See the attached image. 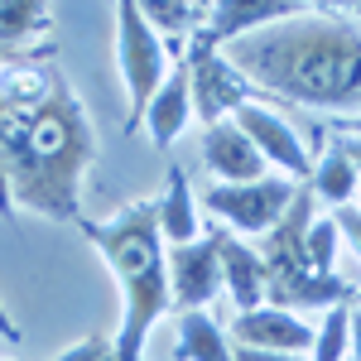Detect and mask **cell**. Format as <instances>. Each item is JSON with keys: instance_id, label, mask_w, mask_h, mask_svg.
I'll list each match as a JSON object with an SVG mask.
<instances>
[{"instance_id": "6da1fadb", "label": "cell", "mask_w": 361, "mask_h": 361, "mask_svg": "<svg viewBox=\"0 0 361 361\" xmlns=\"http://www.w3.org/2000/svg\"><path fill=\"white\" fill-rule=\"evenodd\" d=\"M97 164V126L82 97L63 82L54 44L0 68V222L39 212L82 217V178Z\"/></svg>"}, {"instance_id": "7a4b0ae2", "label": "cell", "mask_w": 361, "mask_h": 361, "mask_svg": "<svg viewBox=\"0 0 361 361\" xmlns=\"http://www.w3.org/2000/svg\"><path fill=\"white\" fill-rule=\"evenodd\" d=\"M226 63L255 92H265L275 102L323 106V111L361 106V20H357V10L304 5L299 15L226 44Z\"/></svg>"}, {"instance_id": "3957f363", "label": "cell", "mask_w": 361, "mask_h": 361, "mask_svg": "<svg viewBox=\"0 0 361 361\" xmlns=\"http://www.w3.org/2000/svg\"><path fill=\"white\" fill-rule=\"evenodd\" d=\"M73 226L102 250L106 270L121 284L126 313H121V333H116V357L140 361L145 337L154 333V323L173 308V299H169V246L159 236V207H154V197H140L130 207H121L111 222L78 217Z\"/></svg>"}, {"instance_id": "277c9868", "label": "cell", "mask_w": 361, "mask_h": 361, "mask_svg": "<svg viewBox=\"0 0 361 361\" xmlns=\"http://www.w3.org/2000/svg\"><path fill=\"white\" fill-rule=\"evenodd\" d=\"M116 63H121V82H126V97H130V111H126V126L121 135H135V126L145 121L154 92L164 87L169 78V44L145 25L135 0H121L116 5Z\"/></svg>"}, {"instance_id": "5b68a950", "label": "cell", "mask_w": 361, "mask_h": 361, "mask_svg": "<svg viewBox=\"0 0 361 361\" xmlns=\"http://www.w3.org/2000/svg\"><path fill=\"white\" fill-rule=\"evenodd\" d=\"M299 193V183L294 178H284V173H270V178H255V183H212L207 193L197 197V207H207L217 226L226 231H241V236H265V231H275L279 217L289 212V202Z\"/></svg>"}, {"instance_id": "8992f818", "label": "cell", "mask_w": 361, "mask_h": 361, "mask_svg": "<svg viewBox=\"0 0 361 361\" xmlns=\"http://www.w3.org/2000/svg\"><path fill=\"white\" fill-rule=\"evenodd\" d=\"M183 68H188V92H193V116L202 126H222L231 116L250 106L255 87L226 63L222 49H212L202 34H193L188 54H183Z\"/></svg>"}, {"instance_id": "52a82bcc", "label": "cell", "mask_w": 361, "mask_h": 361, "mask_svg": "<svg viewBox=\"0 0 361 361\" xmlns=\"http://www.w3.org/2000/svg\"><path fill=\"white\" fill-rule=\"evenodd\" d=\"M231 121L246 130V140L260 149V159H265V164L284 169V178L304 183L308 173H313V149H308L304 140H299V130H294L284 116H275L270 106H241Z\"/></svg>"}, {"instance_id": "ba28073f", "label": "cell", "mask_w": 361, "mask_h": 361, "mask_svg": "<svg viewBox=\"0 0 361 361\" xmlns=\"http://www.w3.org/2000/svg\"><path fill=\"white\" fill-rule=\"evenodd\" d=\"M222 289V260H217V241L212 231L197 236L188 246L169 250V299L183 308H207Z\"/></svg>"}, {"instance_id": "9c48e42d", "label": "cell", "mask_w": 361, "mask_h": 361, "mask_svg": "<svg viewBox=\"0 0 361 361\" xmlns=\"http://www.w3.org/2000/svg\"><path fill=\"white\" fill-rule=\"evenodd\" d=\"M231 347H255V352H284V357H304L313 347V328L289 308H250L231 318Z\"/></svg>"}, {"instance_id": "30bf717a", "label": "cell", "mask_w": 361, "mask_h": 361, "mask_svg": "<svg viewBox=\"0 0 361 361\" xmlns=\"http://www.w3.org/2000/svg\"><path fill=\"white\" fill-rule=\"evenodd\" d=\"M299 10H304L299 0H217V5H207V25L197 29V34L212 49H222V44H236L246 34H260V29L279 25V20L299 15Z\"/></svg>"}, {"instance_id": "8fae6325", "label": "cell", "mask_w": 361, "mask_h": 361, "mask_svg": "<svg viewBox=\"0 0 361 361\" xmlns=\"http://www.w3.org/2000/svg\"><path fill=\"white\" fill-rule=\"evenodd\" d=\"M202 164L212 169L217 183H255V178H270V164L260 159V149L246 140V130L236 121L207 126V135H202Z\"/></svg>"}, {"instance_id": "7c38bea8", "label": "cell", "mask_w": 361, "mask_h": 361, "mask_svg": "<svg viewBox=\"0 0 361 361\" xmlns=\"http://www.w3.org/2000/svg\"><path fill=\"white\" fill-rule=\"evenodd\" d=\"M212 241H217V260H222V284L231 294L236 313L265 304V260L260 250H250L241 236H231L226 226H212Z\"/></svg>"}, {"instance_id": "4fadbf2b", "label": "cell", "mask_w": 361, "mask_h": 361, "mask_svg": "<svg viewBox=\"0 0 361 361\" xmlns=\"http://www.w3.org/2000/svg\"><path fill=\"white\" fill-rule=\"evenodd\" d=\"M188 121H193V92H188V68L178 63V68H169L164 87L154 92V102H149V111H145V130H149V145L154 149H169L173 140L188 130Z\"/></svg>"}, {"instance_id": "5bb4252c", "label": "cell", "mask_w": 361, "mask_h": 361, "mask_svg": "<svg viewBox=\"0 0 361 361\" xmlns=\"http://www.w3.org/2000/svg\"><path fill=\"white\" fill-rule=\"evenodd\" d=\"M49 29H54V5H44V0H0V54L34 58L39 49H49V44H39V39H49Z\"/></svg>"}, {"instance_id": "9a60e30c", "label": "cell", "mask_w": 361, "mask_h": 361, "mask_svg": "<svg viewBox=\"0 0 361 361\" xmlns=\"http://www.w3.org/2000/svg\"><path fill=\"white\" fill-rule=\"evenodd\" d=\"M154 207H159V236H164V246H188L202 236V222H197V197H193V183H188V173L173 164L169 169V183H164V197H154Z\"/></svg>"}, {"instance_id": "2e32d148", "label": "cell", "mask_w": 361, "mask_h": 361, "mask_svg": "<svg viewBox=\"0 0 361 361\" xmlns=\"http://www.w3.org/2000/svg\"><path fill=\"white\" fill-rule=\"evenodd\" d=\"M178 361H236L226 328L207 313V308H188L178 313V342H173Z\"/></svg>"}, {"instance_id": "e0dca14e", "label": "cell", "mask_w": 361, "mask_h": 361, "mask_svg": "<svg viewBox=\"0 0 361 361\" xmlns=\"http://www.w3.org/2000/svg\"><path fill=\"white\" fill-rule=\"evenodd\" d=\"M308 188L318 202H328V207H347L361 188V173L357 164L347 159V149H342V140L333 135V145L323 149V159H313V173H308Z\"/></svg>"}, {"instance_id": "ac0fdd59", "label": "cell", "mask_w": 361, "mask_h": 361, "mask_svg": "<svg viewBox=\"0 0 361 361\" xmlns=\"http://www.w3.org/2000/svg\"><path fill=\"white\" fill-rule=\"evenodd\" d=\"M145 25L154 29L159 39H169L173 49L188 44V34L207 25V5H183V0H154V5H140Z\"/></svg>"}, {"instance_id": "d6986e66", "label": "cell", "mask_w": 361, "mask_h": 361, "mask_svg": "<svg viewBox=\"0 0 361 361\" xmlns=\"http://www.w3.org/2000/svg\"><path fill=\"white\" fill-rule=\"evenodd\" d=\"M347 347H352V308L337 304L323 313V328L313 333L308 361H347Z\"/></svg>"}, {"instance_id": "ffe728a7", "label": "cell", "mask_w": 361, "mask_h": 361, "mask_svg": "<svg viewBox=\"0 0 361 361\" xmlns=\"http://www.w3.org/2000/svg\"><path fill=\"white\" fill-rule=\"evenodd\" d=\"M337 246H342L337 222H333V217H313V222H308V236H304V250H308V265H313L318 275H333Z\"/></svg>"}, {"instance_id": "44dd1931", "label": "cell", "mask_w": 361, "mask_h": 361, "mask_svg": "<svg viewBox=\"0 0 361 361\" xmlns=\"http://www.w3.org/2000/svg\"><path fill=\"white\" fill-rule=\"evenodd\" d=\"M54 361H121L116 357V342L111 337H82V342H73V347H68V352H58Z\"/></svg>"}, {"instance_id": "7402d4cb", "label": "cell", "mask_w": 361, "mask_h": 361, "mask_svg": "<svg viewBox=\"0 0 361 361\" xmlns=\"http://www.w3.org/2000/svg\"><path fill=\"white\" fill-rule=\"evenodd\" d=\"M333 222H337V236H347V246L361 255V207H357V202L333 207Z\"/></svg>"}, {"instance_id": "603a6c76", "label": "cell", "mask_w": 361, "mask_h": 361, "mask_svg": "<svg viewBox=\"0 0 361 361\" xmlns=\"http://www.w3.org/2000/svg\"><path fill=\"white\" fill-rule=\"evenodd\" d=\"M236 361H304V357H284V352H255V347H231Z\"/></svg>"}, {"instance_id": "cb8c5ba5", "label": "cell", "mask_w": 361, "mask_h": 361, "mask_svg": "<svg viewBox=\"0 0 361 361\" xmlns=\"http://www.w3.org/2000/svg\"><path fill=\"white\" fill-rule=\"evenodd\" d=\"M0 337H5V342H20V323L5 313V304H0Z\"/></svg>"}, {"instance_id": "d4e9b609", "label": "cell", "mask_w": 361, "mask_h": 361, "mask_svg": "<svg viewBox=\"0 0 361 361\" xmlns=\"http://www.w3.org/2000/svg\"><path fill=\"white\" fill-rule=\"evenodd\" d=\"M342 140V149H347V159L357 164V173H361V135H337Z\"/></svg>"}, {"instance_id": "484cf974", "label": "cell", "mask_w": 361, "mask_h": 361, "mask_svg": "<svg viewBox=\"0 0 361 361\" xmlns=\"http://www.w3.org/2000/svg\"><path fill=\"white\" fill-rule=\"evenodd\" d=\"M352 361H361V308H352Z\"/></svg>"}, {"instance_id": "4316f807", "label": "cell", "mask_w": 361, "mask_h": 361, "mask_svg": "<svg viewBox=\"0 0 361 361\" xmlns=\"http://www.w3.org/2000/svg\"><path fill=\"white\" fill-rule=\"evenodd\" d=\"M337 135H361V121H342V126H337Z\"/></svg>"}, {"instance_id": "83f0119b", "label": "cell", "mask_w": 361, "mask_h": 361, "mask_svg": "<svg viewBox=\"0 0 361 361\" xmlns=\"http://www.w3.org/2000/svg\"><path fill=\"white\" fill-rule=\"evenodd\" d=\"M39 54H44V49H39ZM5 63H25V58H10V54H0V68H5Z\"/></svg>"}, {"instance_id": "f1b7e54d", "label": "cell", "mask_w": 361, "mask_h": 361, "mask_svg": "<svg viewBox=\"0 0 361 361\" xmlns=\"http://www.w3.org/2000/svg\"><path fill=\"white\" fill-rule=\"evenodd\" d=\"M357 207H361V188H357Z\"/></svg>"}, {"instance_id": "f546056e", "label": "cell", "mask_w": 361, "mask_h": 361, "mask_svg": "<svg viewBox=\"0 0 361 361\" xmlns=\"http://www.w3.org/2000/svg\"><path fill=\"white\" fill-rule=\"evenodd\" d=\"M357 20H361V5H357Z\"/></svg>"}]
</instances>
